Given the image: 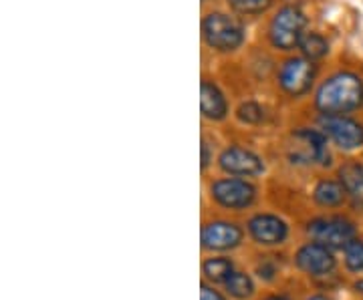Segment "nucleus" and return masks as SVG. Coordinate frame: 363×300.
<instances>
[{"instance_id":"obj_1","label":"nucleus","mask_w":363,"mask_h":300,"mask_svg":"<svg viewBox=\"0 0 363 300\" xmlns=\"http://www.w3.org/2000/svg\"><path fill=\"white\" fill-rule=\"evenodd\" d=\"M317 109L323 115H343L363 105V81L353 73L327 79L317 93Z\"/></svg>"},{"instance_id":"obj_2","label":"nucleus","mask_w":363,"mask_h":300,"mask_svg":"<svg viewBox=\"0 0 363 300\" xmlns=\"http://www.w3.org/2000/svg\"><path fill=\"white\" fill-rule=\"evenodd\" d=\"M202 37L208 47L220 52H230L245 42V28L230 14L212 13L202 23Z\"/></svg>"},{"instance_id":"obj_3","label":"nucleus","mask_w":363,"mask_h":300,"mask_svg":"<svg viewBox=\"0 0 363 300\" xmlns=\"http://www.w3.org/2000/svg\"><path fill=\"white\" fill-rule=\"evenodd\" d=\"M307 234L313 242L325 244L331 250H343L355 238V226L347 218H317L307 224Z\"/></svg>"},{"instance_id":"obj_4","label":"nucleus","mask_w":363,"mask_h":300,"mask_svg":"<svg viewBox=\"0 0 363 300\" xmlns=\"http://www.w3.org/2000/svg\"><path fill=\"white\" fill-rule=\"evenodd\" d=\"M305 16L295 6H285L281 8L277 16L272 18L269 37H271L272 47L281 51H291L298 47V40L305 35Z\"/></svg>"},{"instance_id":"obj_5","label":"nucleus","mask_w":363,"mask_h":300,"mask_svg":"<svg viewBox=\"0 0 363 300\" xmlns=\"http://www.w3.org/2000/svg\"><path fill=\"white\" fill-rule=\"evenodd\" d=\"M210 196L222 208L247 209L248 206H252V202L257 197V190L247 180L224 178V180H216L210 185Z\"/></svg>"},{"instance_id":"obj_6","label":"nucleus","mask_w":363,"mask_h":300,"mask_svg":"<svg viewBox=\"0 0 363 300\" xmlns=\"http://www.w3.org/2000/svg\"><path fill=\"white\" fill-rule=\"evenodd\" d=\"M295 264L298 270L311 276H325L335 270L337 260L333 256V250L327 248L319 242H307L297 250L295 254Z\"/></svg>"},{"instance_id":"obj_7","label":"nucleus","mask_w":363,"mask_h":300,"mask_svg":"<svg viewBox=\"0 0 363 300\" xmlns=\"http://www.w3.org/2000/svg\"><path fill=\"white\" fill-rule=\"evenodd\" d=\"M321 129L341 149H357L363 145V125L345 115H323Z\"/></svg>"},{"instance_id":"obj_8","label":"nucleus","mask_w":363,"mask_h":300,"mask_svg":"<svg viewBox=\"0 0 363 300\" xmlns=\"http://www.w3.org/2000/svg\"><path fill=\"white\" fill-rule=\"evenodd\" d=\"M313 79H315V65H313V61L303 59V57L289 59L285 65L281 67V73H279V83H281L283 91L293 97H298V95L309 91Z\"/></svg>"},{"instance_id":"obj_9","label":"nucleus","mask_w":363,"mask_h":300,"mask_svg":"<svg viewBox=\"0 0 363 300\" xmlns=\"http://www.w3.org/2000/svg\"><path fill=\"white\" fill-rule=\"evenodd\" d=\"M250 238L260 246H279L289 236V226L283 218L274 214H257L248 220L247 226Z\"/></svg>"},{"instance_id":"obj_10","label":"nucleus","mask_w":363,"mask_h":300,"mask_svg":"<svg viewBox=\"0 0 363 300\" xmlns=\"http://www.w3.org/2000/svg\"><path fill=\"white\" fill-rule=\"evenodd\" d=\"M242 230L233 222H224V220H216V222L206 224L202 228V248L212 250V252H226V250H234L240 246L242 242Z\"/></svg>"},{"instance_id":"obj_11","label":"nucleus","mask_w":363,"mask_h":300,"mask_svg":"<svg viewBox=\"0 0 363 300\" xmlns=\"http://www.w3.org/2000/svg\"><path fill=\"white\" fill-rule=\"evenodd\" d=\"M218 163L222 171L230 173L234 178H252L264 170V163L257 154L248 151L245 147H236V145L222 151Z\"/></svg>"},{"instance_id":"obj_12","label":"nucleus","mask_w":363,"mask_h":300,"mask_svg":"<svg viewBox=\"0 0 363 300\" xmlns=\"http://www.w3.org/2000/svg\"><path fill=\"white\" fill-rule=\"evenodd\" d=\"M200 109H202V115L212 121H220L228 113V105L220 89L208 81H204L200 87Z\"/></svg>"},{"instance_id":"obj_13","label":"nucleus","mask_w":363,"mask_h":300,"mask_svg":"<svg viewBox=\"0 0 363 300\" xmlns=\"http://www.w3.org/2000/svg\"><path fill=\"white\" fill-rule=\"evenodd\" d=\"M339 182L343 183L347 196L355 206L363 208V166L357 161H350L339 170Z\"/></svg>"},{"instance_id":"obj_14","label":"nucleus","mask_w":363,"mask_h":300,"mask_svg":"<svg viewBox=\"0 0 363 300\" xmlns=\"http://www.w3.org/2000/svg\"><path fill=\"white\" fill-rule=\"evenodd\" d=\"M298 142L307 147V159L309 161H319V163H329V151H327V137L325 133L315 129H298L295 133Z\"/></svg>"},{"instance_id":"obj_15","label":"nucleus","mask_w":363,"mask_h":300,"mask_svg":"<svg viewBox=\"0 0 363 300\" xmlns=\"http://www.w3.org/2000/svg\"><path fill=\"white\" fill-rule=\"evenodd\" d=\"M345 196H347V192H345L343 183L333 182V180H321L315 185V192H313L315 202L323 208H339Z\"/></svg>"},{"instance_id":"obj_16","label":"nucleus","mask_w":363,"mask_h":300,"mask_svg":"<svg viewBox=\"0 0 363 300\" xmlns=\"http://www.w3.org/2000/svg\"><path fill=\"white\" fill-rule=\"evenodd\" d=\"M234 272V264L230 258H224V256H218V258H208L202 264V275L210 282H226L228 276Z\"/></svg>"},{"instance_id":"obj_17","label":"nucleus","mask_w":363,"mask_h":300,"mask_svg":"<svg viewBox=\"0 0 363 300\" xmlns=\"http://www.w3.org/2000/svg\"><path fill=\"white\" fill-rule=\"evenodd\" d=\"M226 292L238 300H247L255 294V280L247 272H233L224 282Z\"/></svg>"},{"instance_id":"obj_18","label":"nucleus","mask_w":363,"mask_h":300,"mask_svg":"<svg viewBox=\"0 0 363 300\" xmlns=\"http://www.w3.org/2000/svg\"><path fill=\"white\" fill-rule=\"evenodd\" d=\"M298 49L303 51L305 59L315 61V59H323L325 54L329 52V42L317 33H307L298 40Z\"/></svg>"},{"instance_id":"obj_19","label":"nucleus","mask_w":363,"mask_h":300,"mask_svg":"<svg viewBox=\"0 0 363 300\" xmlns=\"http://www.w3.org/2000/svg\"><path fill=\"white\" fill-rule=\"evenodd\" d=\"M345 266L351 272H362L363 270V242L359 238H353L350 244L343 248Z\"/></svg>"},{"instance_id":"obj_20","label":"nucleus","mask_w":363,"mask_h":300,"mask_svg":"<svg viewBox=\"0 0 363 300\" xmlns=\"http://www.w3.org/2000/svg\"><path fill=\"white\" fill-rule=\"evenodd\" d=\"M272 4V0H228V6L233 8L236 14H245V16H252V14H262Z\"/></svg>"},{"instance_id":"obj_21","label":"nucleus","mask_w":363,"mask_h":300,"mask_svg":"<svg viewBox=\"0 0 363 300\" xmlns=\"http://www.w3.org/2000/svg\"><path fill=\"white\" fill-rule=\"evenodd\" d=\"M238 119L245 123H260L264 119V111L257 103H245L238 109Z\"/></svg>"},{"instance_id":"obj_22","label":"nucleus","mask_w":363,"mask_h":300,"mask_svg":"<svg viewBox=\"0 0 363 300\" xmlns=\"http://www.w3.org/2000/svg\"><path fill=\"white\" fill-rule=\"evenodd\" d=\"M200 300H226L222 296L218 290H214L212 287H208L206 282H202L200 287Z\"/></svg>"},{"instance_id":"obj_23","label":"nucleus","mask_w":363,"mask_h":300,"mask_svg":"<svg viewBox=\"0 0 363 300\" xmlns=\"http://www.w3.org/2000/svg\"><path fill=\"white\" fill-rule=\"evenodd\" d=\"M208 163H210V151H208V144H202V170H206Z\"/></svg>"},{"instance_id":"obj_24","label":"nucleus","mask_w":363,"mask_h":300,"mask_svg":"<svg viewBox=\"0 0 363 300\" xmlns=\"http://www.w3.org/2000/svg\"><path fill=\"white\" fill-rule=\"evenodd\" d=\"M264 300H289L286 296H281V294H272V296H267Z\"/></svg>"},{"instance_id":"obj_25","label":"nucleus","mask_w":363,"mask_h":300,"mask_svg":"<svg viewBox=\"0 0 363 300\" xmlns=\"http://www.w3.org/2000/svg\"><path fill=\"white\" fill-rule=\"evenodd\" d=\"M355 290H357V292H362V294H363V280H359V282L355 284Z\"/></svg>"},{"instance_id":"obj_26","label":"nucleus","mask_w":363,"mask_h":300,"mask_svg":"<svg viewBox=\"0 0 363 300\" xmlns=\"http://www.w3.org/2000/svg\"><path fill=\"white\" fill-rule=\"evenodd\" d=\"M307 300H331V299H327V296H321V294H317V296H311V299H307Z\"/></svg>"}]
</instances>
